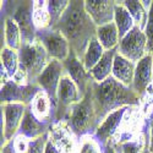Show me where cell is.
Returning <instances> with one entry per match:
<instances>
[{"label": "cell", "mask_w": 153, "mask_h": 153, "mask_svg": "<svg viewBox=\"0 0 153 153\" xmlns=\"http://www.w3.org/2000/svg\"><path fill=\"white\" fill-rule=\"evenodd\" d=\"M104 53H105V50L103 47H102V44L99 43V41L97 39V37L93 38V39L90 42V44H88V47L86 49V53L82 58V62L85 65V69L90 72L99 62V60L103 58Z\"/></svg>", "instance_id": "obj_26"}, {"label": "cell", "mask_w": 153, "mask_h": 153, "mask_svg": "<svg viewBox=\"0 0 153 153\" xmlns=\"http://www.w3.org/2000/svg\"><path fill=\"white\" fill-rule=\"evenodd\" d=\"M114 22H115L117 27H118L120 39L124 38L135 27L134 19L131 17L127 9L124 6L123 1H115V7H114Z\"/></svg>", "instance_id": "obj_23"}, {"label": "cell", "mask_w": 153, "mask_h": 153, "mask_svg": "<svg viewBox=\"0 0 153 153\" xmlns=\"http://www.w3.org/2000/svg\"><path fill=\"white\" fill-rule=\"evenodd\" d=\"M12 5V11L5 16H11L19 25L21 34H22V43L31 44L37 39V30L33 23V1H19Z\"/></svg>", "instance_id": "obj_7"}, {"label": "cell", "mask_w": 153, "mask_h": 153, "mask_svg": "<svg viewBox=\"0 0 153 153\" xmlns=\"http://www.w3.org/2000/svg\"><path fill=\"white\" fill-rule=\"evenodd\" d=\"M76 153H103V147L93 135H87L80 138Z\"/></svg>", "instance_id": "obj_30"}, {"label": "cell", "mask_w": 153, "mask_h": 153, "mask_svg": "<svg viewBox=\"0 0 153 153\" xmlns=\"http://www.w3.org/2000/svg\"><path fill=\"white\" fill-rule=\"evenodd\" d=\"M28 108L31 109L33 115L42 123H47V124H52L53 123V118H54V104L50 97L43 91L41 90L38 92L33 100L31 102V104L28 105Z\"/></svg>", "instance_id": "obj_17"}, {"label": "cell", "mask_w": 153, "mask_h": 153, "mask_svg": "<svg viewBox=\"0 0 153 153\" xmlns=\"http://www.w3.org/2000/svg\"><path fill=\"white\" fill-rule=\"evenodd\" d=\"M65 74V69H64V64L60 60L52 59L49 61L48 66L44 69V71L39 75V77L37 79L36 85L41 87L52 99L54 108L56 107V96H58V88L60 85V80ZM55 111V110H54Z\"/></svg>", "instance_id": "obj_11"}, {"label": "cell", "mask_w": 153, "mask_h": 153, "mask_svg": "<svg viewBox=\"0 0 153 153\" xmlns=\"http://www.w3.org/2000/svg\"><path fill=\"white\" fill-rule=\"evenodd\" d=\"M22 34L19 25L11 16L4 17V47L19 50L22 47Z\"/></svg>", "instance_id": "obj_21"}, {"label": "cell", "mask_w": 153, "mask_h": 153, "mask_svg": "<svg viewBox=\"0 0 153 153\" xmlns=\"http://www.w3.org/2000/svg\"><path fill=\"white\" fill-rule=\"evenodd\" d=\"M124 6L130 12L131 17L134 19L135 26H137L140 30L145 31L146 25L148 21V12L143 9L142 3L137 1V0H124Z\"/></svg>", "instance_id": "obj_27"}, {"label": "cell", "mask_w": 153, "mask_h": 153, "mask_svg": "<svg viewBox=\"0 0 153 153\" xmlns=\"http://www.w3.org/2000/svg\"><path fill=\"white\" fill-rule=\"evenodd\" d=\"M69 4H70L69 0H49L48 7H49L50 19H52V26H50V30L54 28L58 25V22L60 21V19L64 15V12L66 11Z\"/></svg>", "instance_id": "obj_29"}, {"label": "cell", "mask_w": 153, "mask_h": 153, "mask_svg": "<svg viewBox=\"0 0 153 153\" xmlns=\"http://www.w3.org/2000/svg\"><path fill=\"white\" fill-rule=\"evenodd\" d=\"M126 109H127V107H124V108H120L115 111L110 113L97 127V131L93 136L98 140V142L102 145V147L107 146L111 141V138L115 136Z\"/></svg>", "instance_id": "obj_16"}, {"label": "cell", "mask_w": 153, "mask_h": 153, "mask_svg": "<svg viewBox=\"0 0 153 153\" xmlns=\"http://www.w3.org/2000/svg\"><path fill=\"white\" fill-rule=\"evenodd\" d=\"M103 153H118L115 149H114V147L113 146H110V145H107V146H104L103 147Z\"/></svg>", "instance_id": "obj_37"}, {"label": "cell", "mask_w": 153, "mask_h": 153, "mask_svg": "<svg viewBox=\"0 0 153 153\" xmlns=\"http://www.w3.org/2000/svg\"><path fill=\"white\" fill-rule=\"evenodd\" d=\"M52 124H47V123H42L38 120L31 111L30 108H27L26 114L23 117L21 127H20V135L26 136L30 140H36L38 137H41L45 134H48V130Z\"/></svg>", "instance_id": "obj_19"}, {"label": "cell", "mask_w": 153, "mask_h": 153, "mask_svg": "<svg viewBox=\"0 0 153 153\" xmlns=\"http://www.w3.org/2000/svg\"><path fill=\"white\" fill-rule=\"evenodd\" d=\"M0 153H17L16 148H15V142H14V138L10 140V141L5 142L4 145H1V151Z\"/></svg>", "instance_id": "obj_34"}, {"label": "cell", "mask_w": 153, "mask_h": 153, "mask_svg": "<svg viewBox=\"0 0 153 153\" xmlns=\"http://www.w3.org/2000/svg\"><path fill=\"white\" fill-rule=\"evenodd\" d=\"M0 61H1V65L6 69L11 77H14L15 74L20 69V56L17 50L3 47L1 52H0Z\"/></svg>", "instance_id": "obj_28"}, {"label": "cell", "mask_w": 153, "mask_h": 153, "mask_svg": "<svg viewBox=\"0 0 153 153\" xmlns=\"http://www.w3.org/2000/svg\"><path fill=\"white\" fill-rule=\"evenodd\" d=\"M39 91L41 87L36 83L21 86L11 80L9 83L0 87V99H1V104L15 103V104H25L28 107L31 102L33 100L34 96Z\"/></svg>", "instance_id": "obj_12"}, {"label": "cell", "mask_w": 153, "mask_h": 153, "mask_svg": "<svg viewBox=\"0 0 153 153\" xmlns=\"http://www.w3.org/2000/svg\"><path fill=\"white\" fill-rule=\"evenodd\" d=\"M148 132H149V153H153V113L149 117Z\"/></svg>", "instance_id": "obj_35"}, {"label": "cell", "mask_w": 153, "mask_h": 153, "mask_svg": "<svg viewBox=\"0 0 153 153\" xmlns=\"http://www.w3.org/2000/svg\"><path fill=\"white\" fill-rule=\"evenodd\" d=\"M48 4V0H36V1H33L32 17L37 31L49 30L52 26V19H50Z\"/></svg>", "instance_id": "obj_24"}, {"label": "cell", "mask_w": 153, "mask_h": 153, "mask_svg": "<svg viewBox=\"0 0 153 153\" xmlns=\"http://www.w3.org/2000/svg\"><path fill=\"white\" fill-rule=\"evenodd\" d=\"M136 64L127 60L119 53H117L114 58V65H113V72L111 76L117 81L123 83L126 87H131L134 81V75H135Z\"/></svg>", "instance_id": "obj_18"}, {"label": "cell", "mask_w": 153, "mask_h": 153, "mask_svg": "<svg viewBox=\"0 0 153 153\" xmlns=\"http://www.w3.org/2000/svg\"><path fill=\"white\" fill-rule=\"evenodd\" d=\"M114 0H85V9L97 27L114 22Z\"/></svg>", "instance_id": "obj_15"}, {"label": "cell", "mask_w": 153, "mask_h": 153, "mask_svg": "<svg viewBox=\"0 0 153 153\" xmlns=\"http://www.w3.org/2000/svg\"><path fill=\"white\" fill-rule=\"evenodd\" d=\"M97 39L104 48V50H111L119 47L120 43V36L115 22L108 23L105 26L97 27Z\"/></svg>", "instance_id": "obj_22"}, {"label": "cell", "mask_w": 153, "mask_h": 153, "mask_svg": "<svg viewBox=\"0 0 153 153\" xmlns=\"http://www.w3.org/2000/svg\"><path fill=\"white\" fill-rule=\"evenodd\" d=\"M45 153H59V152L54 148V146L52 143L48 141V145H47V148H45Z\"/></svg>", "instance_id": "obj_36"}, {"label": "cell", "mask_w": 153, "mask_h": 153, "mask_svg": "<svg viewBox=\"0 0 153 153\" xmlns=\"http://www.w3.org/2000/svg\"><path fill=\"white\" fill-rule=\"evenodd\" d=\"M68 124L79 138L87 135L96 134L99 124L97 121L96 111L93 107L91 87L88 88L87 93L85 94L83 99L80 103H77L71 108L69 118H68Z\"/></svg>", "instance_id": "obj_3"}, {"label": "cell", "mask_w": 153, "mask_h": 153, "mask_svg": "<svg viewBox=\"0 0 153 153\" xmlns=\"http://www.w3.org/2000/svg\"><path fill=\"white\" fill-rule=\"evenodd\" d=\"M91 92L98 124L103 121L110 113L120 108L142 104V98L137 96L131 87L124 86L113 76L100 83L93 81Z\"/></svg>", "instance_id": "obj_2"}, {"label": "cell", "mask_w": 153, "mask_h": 153, "mask_svg": "<svg viewBox=\"0 0 153 153\" xmlns=\"http://www.w3.org/2000/svg\"><path fill=\"white\" fill-rule=\"evenodd\" d=\"M145 34L147 38V53L153 55V3H152V7L148 12V21L145 28Z\"/></svg>", "instance_id": "obj_31"}, {"label": "cell", "mask_w": 153, "mask_h": 153, "mask_svg": "<svg viewBox=\"0 0 153 153\" xmlns=\"http://www.w3.org/2000/svg\"><path fill=\"white\" fill-rule=\"evenodd\" d=\"M20 56V69L27 74L30 83L34 85L39 75L44 71L48 66L49 61L52 60L49 58L45 48L43 44L36 39L31 44H22L21 49L19 50Z\"/></svg>", "instance_id": "obj_4"}, {"label": "cell", "mask_w": 153, "mask_h": 153, "mask_svg": "<svg viewBox=\"0 0 153 153\" xmlns=\"http://www.w3.org/2000/svg\"><path fill=\"white\" fill-rule=\"evenodd\" d=\"M152 82H153V55L147 53L136 64L131 88L137 96L143 98L147 88L151 86Z\"/></svg>", "instance_id": "obj_14"}, {"label": "cell", "mask_w": 153, "mask_h": 153, "mask_svg": "<svg viewBox=\"0 0 153 153\" xmlns=\"http://www.w3.org/2000/svg\"><path fill=\"white\" fill-rule=\"evenodd\" d=\"M62 64H64V69H65V74L77 85L81 93L85 97L88 88L91 87V85L94 80L92 79L91 74L85 69L82 60L71 50L70 55L68 56V59L65 61H62Z\"/></svg>", "instance_id": "obj_13"}, {"label": "cell", "mask_w": 153, "mask_h": 153, "mask_svg": "<svg viewBox=\"0 0 153 153\" xmlns=\"http://www.w3.org/2000/svg\"><path fill=\"white\" fill-rule=\"evenodd\" d=\"M49 142L54 146L59 153H76L80 138L75 135L68 120H60L52 123L48 130Z\"/></svg>", "instance_id": "obj_6"}, {"label": "cell", "mask_w": 153, "mask_h": 153, "mask_svg": "<svg viewBox=\"0 0 153 153\" xmlns=\"http://www.w3.org/2000/svg\"><path fill=\"white\" fill-rule=\"evenodd\" d=\"M27 108L28 107L25 104H1V145L19 134Z\"/></svg>", "instance_id": "obj_9"}, {"label": "cell", "mask_w": 153, "mask_h": 153, "mask_svg": "<svg viewBox=\"0 0 153 153\" xmlns=\"http://www.w3.org/2000/svg\"><path fill=\"white\" fill-rule=\"evenodd\" d=\"M48 134L38 137L36 140H31V143H30V148L27 153H45V148L48 145Z\"/></svg>", "instance_id": "obj_32"}, {"label": "cell", "mask_w": 153, "mask_h": 153, "mask_svg": "<svg viewBox=\"0 0 153 153\" xmlns=\"http://www.w3.org/2000/svg\"><path fill=\"white\" fill-rule=\"evenodd\" d=\"M118 153H149V132L146 129L138 137L121 146L114 147Z\"/></svg>", "instance_id": "obj_25"}, {"label": "cell", "mask_w": 153, "mask_h": 153, "mask_svg": "<svg viewBox=\"0 0 153 153\" xmlns=\"http://www.w3.org/2000/svg\"><path fill=\"white\" fill-rule=\"evenodd\" d=\"M14 142H15V148H16L17 153H27V152H28L31 140L27 138L26 136L17 134V135L14 137Z\"/></svg>", "instance_id": "obj_33"}, {"label": "cell", "mask_w": 153, "mask_h": 153, "mask_svg": "<svg viewBox=\"0 0 153 153\" xmlns=\"http://www.w3.org/2000/svg\"><path fill=\"white\" fill-rule=\"evenodd\" d=\"M60 32L68 39L71 50L81 60L90 42L97 36V26L85 9V1H70L58 25L52 28Z\"/></svg>", "instance_id": "obj_1"}, {"label": "cell", "mask_w": 153, "mask_h": 153, "mask_svg": "<svg viewBox=\"0 0 153 153\" xmlns=\"http://www.w3.org/2000/svg\"><path fill=\"white\" fill-rule=\"evenodd\" d=\"M82 99H83V94L81 93L77 85L66 74H64L58 88L56 107L54 111L53 123L60 120H68L71 108L80 103Z\"/></svg>", "instance_id": "obj_5"}, {"label": "cell", "mask_w": 153, "mask_h": 153, "mask_svg": "<svg viewBox=\"0 0 153 153\" xmlns=\"http://www.w3.org/2000/svg\"><path fill=\"white\" fill-rule=\"evenodd\" d=\"M118 53L137 64L146 54H147V38L142 30L135 26L124 38L120 39Z\"/></svg>", "instance_id": "obj_8"}, {"label": "cell", "mask_w": 153, "mask_h": 153, "mask_svg": "<svg viewBox=\"0 0 153 153\" xmlns=\"http://www.w3.org/2000/svg\"><path fill=\"white\" fill-rule=\"evenodd\" d=\"M37 39L43 44L50 59L65 61L71 53V47L68 39L55 30L37 31Z\"/></svg>", "instance_id": "obj_10"}, {"label": "cell", "mask_w": 153, "mask_h": 153, "mask_svg": "<svg viewBox=\"0 0 153 153\" xmlns=\"http://www.w3.org/2000/svg\"><path fill=\"white\" fill-rule=\"evenodd\" d=\"M118 53V48L111 49V50H107L104 53L103 58L99 60V62L90 71L92 79L100 83L105 81L107 79H109L113 72V65H114V58H115Z\"/></svg>", "instance_id": "obj_20"}]
</instances>
